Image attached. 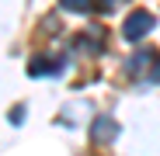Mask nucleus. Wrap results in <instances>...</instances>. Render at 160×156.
I'll list each match as a JSON object with an SVG mask.
<instances>
[{
	"label": "nucleus",
	"mask_w": 160,
	"mask_h": 156,
	"mask_svg": "<svg viewBox=\"0 0 160 156\" xmlns=\"http://www.w3.org/2000/svg\"><path fill=\"white\" fill-rule=\"evenodd\" d=\"M150 28H153V17H150L146 11H136V14L125 21V38H132V42H136V38H143Z\"/></svg>",
	"instance_id": "1"
},
{
	"label": "nucleus",
	"mask_w": 160,
	"mask_h": 156,
	"mask_svg": "<svg viewBox=\"0 0 160 156\" xmlns=\"http://www.w3.org/2000/svg\"><path fill=\"white\" fill-rule=\"evenodd\" d=\"M112 128H115L112 121H104V118H101V121H98V132H94V139H112V135H115Z\"/></svg>",
	"instance_id": "2"
},
{
	"label": "nucleus",
	"mask_w": 160,
	"mask_h": 156,
	"mask_svg": "<svg viewBox=\"0 0 160 156\" xmlns=\"http://www.w3.org/2000/svg\"><path fill=\"white\" fill-rule=\"evenodd\" d=\"M63 7H70V11H87L91 0H63Z\"/></svg>",
	"instance_id": "3"
},
{
	"label": "nucleus",
	"mask_w": 160,
	"mask_h": 156,
	"mask_svg": "<svg viewBox=\"0 0 160 156\" xmlns=\"http://www.w3.org/2000/svg\"><path fill=\"white\" fill-rule=\"evenodd\" d=\"M153 80H160V63H157V66H153Z\"/></svg>",
	"instance_id": "4"
}]
</instances>
